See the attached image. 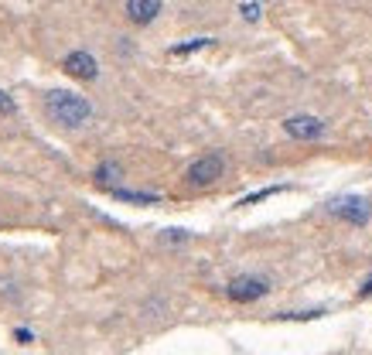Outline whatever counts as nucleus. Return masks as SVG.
Returning <instances> with one entry per match:
<instances>
[{
    "label": "nucleus",
    "mask_w": 372,
    "mask_h": 355,
    "mask_svg": "<svg viewBox=\"0 0 372 355\" xmlns=\"http://www.w3.org/2000/svg\"><path fill=\"white\" fill-rule=\"evenodd\" d=\"M45 113L52 123H59L65 130H76L82 123H89L93 117V103L79 93H69V89H52L45 96Z\"/></svg>",
    "instance_id": "obj_1"
},
{
    "label": "nucleus",
    "mask_w": 372,
    "mask_h": 355,
    "mask_svg": "<svg viewBox=\"0 0 372 355\" xmlns=\"http://www.w3.org/2000/svg\"><path fill=\"white\" fill-rule=\"evenodd\" d=\"M226 175V158L222 154H202L198 161H192V168H188V185H195V188H209V185H216L219 178Z\"/></svg>",
    "instance_id": "obj_2"
},
{
    "label": "nucleus",
    "mask_w": 372,
    "mask_h": 355,
    "mask_svg": "<svg viewBox=\"0 0 372 355\" xmlns=\"http://www.w3.org/2000/svg\"><path fill=\"white\" fill-rule=\"evenodd\" d=\"M328 212H332L335 219H342V222H349V226H366L372 219V209H369V202L366 198H335L332 205H328Z\"/></svg>",
    "instance_id": "obj_3"
},
{
    "label": "nucleus",
    "mask_w": 372,
    "mask_h": 355,
    "mask_svg": "<svg viewBox=\"0 0 372 355\" xmlns=\"http://www.w3.org/2000/svg\"><path fill=\"white\" fill-rule=\"evenodd\" d=\"M267 280H260V277H236L226 284V297L236 301V304H250V301H260V297H267Z\"/></svg>",
    "instance_id": "obj_4"
},
{
    "label": "nucleus",
    "mask_w": 372,
    "mask_h": 355,
    "mask_svg": "<svg viewBox=\"0 0 372 355\" xmlns=\"http://www.w3.org/2000/svg\"><path fill=\"white\" fill-rule=\"evenodd\" d=\"M284 134L294 140H321L325 137V123L311 113H297V117L284 120Z\"/></svg>",
    "instance_id": "obj_5"
},
{
    "label": "nucleus",
    "mask_w": 372,
    "mask_h": 355,
    "mask_svg": "<svg viewBox=\"0 0 372 355\" xmlns=\"http://www.w3.org/2000/svg\"><path fill=\"white\" fill-rule=\"evenodd\" d=\"M62 69L72 76V79H82V82H93L99 76V65H96V59L89 55V52H69L65 55V62H62Z\"/></svg>",
    "instance_id": "obj_6"
},
{
    "label": "nucleus",
    "mask_w": 372,
    "mask_h": 355,
    "mask_svg": "<svg viewBox=\"0 0 372 355\" xmlns=\"http://www.w3.org/2000/svg\"><path fill=\"white\" fill-rule=\"evenodd\" d=\"M161 0H127V18L140 24V28H147V24H154L157 14H161Z\"/></svg>",
    "instance_id": "obj_7"
},
{
    "label": "nucleus",
    "mask_w": 372,
    "mask_h": 355,
    "mask_svg": "<svg viewBox=\"0 0 372 355\" xmlns=\"http://www.w3.org/2000/svg\"><path fill=\"white\" fill-rule=\"evenodd\" d=\"M113 192V198H120V202H137V205H157V195H151V192H127V188H110Z\"/></svg>",
    "instance_id": "obj_8"
},
{
    "label": "nucleus",
    "mask_w": 372,
    "mask_h": 355,
    "mask_svg": "<svg viewBox=\"0 0 372 355\" xmlns=\"http://www.w3.org/2000/svg\"><path fill=\"white\" fill-rule=\"evenodd\" d=\"M120 175H123V171H120V164H113V161H103L96 171H93V178H96L99 185H110V181H117Z\"/></svg>",
    "instance_id": "obj_9"
},
{
    "label": "nucleus",
    "mask_w": 372,
    "mask_h": 355,
    "mask_svg": "<svg viewBox=\"0 0 372 355\" xmlns=\"http://www.w3.org/2000/svg\"><path fill=\"white\" fill-rule=\"evenodd\" d=\"M205 45H212V38H192L188 45H178V48H171V55H188V52H198V48H205Z\"/></svg>",
    "instance_id": "obj_10"
},
{
    "label": "nucleus",
    "mask_w": 372,
    "mask_h": 355,
    "mask_svg": "<svg viewBox=\"0 0 372 355\" xmlns=\"http://www.w3.org/2000/svg\"><path fill=\"white\" fill-rule=\"evenodd\" d=\"M14 110H18V106H14V99H11L7 93H4V89H0V113H7V117H11Z\"/></svg>",
    "instance_id": "obj_11"
},
{
    "label": "nucleus",
    "mask_w": 372,
    "mask_h": 355,
    "mask_svg": "<svg viewBox=\"0 0 372 355\" xmlns=\"http://www.w3.org/2000/svg\"><path fill=\"white\" fill-rule=\"evenodd\" d=\"M280 188H263V192H256V195H250V198H243V205H253V202H260V198H270V195H277Z\"/></svg>",
    "instance_id": "obj_12"
},
{
    "label": "nucleus",
    "mask_w": 372,
    "mask_h": 355,
    "mask_svg": "<svg viewBox=\"0 0 372 355\" xmlns=\"http://www.w3.org/2000/svg\"><path fill=\"white\" fill-rule=\"evenodd\" d=\"M185 239H188L185 229H168V233H164V243H185Z\"/></svg>",
    "instance_id": "obj_13"
},
{
    "label": "nucleus",
    "mask_w": 372,
    "mask_h": 355,
    "mask_svg": "<svg viewBox=\"0 0 372 355\" xmlns=\"http://www.w3.org/2000/svg\"><path fill=\"white\" fill-rule=\"evenodd\" d=\"M14 342H21V345H28V342H35V335H31L28 328H14Z\"/></svg>",
    "instance_id": "obj_14"
},
{
    "label": "nucleus",
    "mask_w": 372,
    "mask_h": 355,
    "mask_svg": "<svg viewBox=\"0 0 372 355\" xmlns=\"http://www.w3.org/2000/svg\"><path fill=\"white\" fill-rule=\"evenodd\" d=\"M359 297H372V277H366V284L359 287Z\"/></svg>",
    "instance_id": "obj_15"
}]
</instances>
